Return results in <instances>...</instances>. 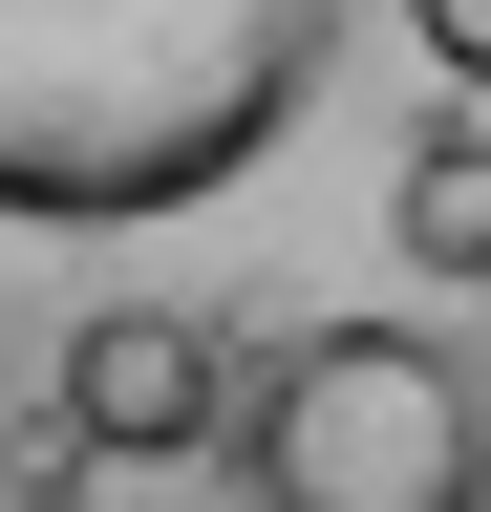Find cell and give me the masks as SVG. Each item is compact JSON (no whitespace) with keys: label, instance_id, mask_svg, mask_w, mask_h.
Wrapping results in <instances>:
<instances>
[{"label":"cell","instance_id":"1","mask_svg":"<svg viewBox=\"0 0 491 512\" xmlns=\"http://www.w3.org/2000/svg\"><path fill=\"white\" fill-rule=\"evenodd\" d=\"M342 0H0V214L150 235L321 107Z\"/></svg>","mask_w":491,"mask_h":512},{"label":"cell","instance_id":"2","mask_svg":"<svg viewBox=\"0 0 491 512\" xmlns=\"http://www.w3.org/2000/svg\"><path fill=\"white\" fill-rule=\"evenodd\" d=\"M257 512H491V384L427 320H321L257 384Z\"/></svg>","mask_w":491,"mask_h":512},{"label":"cell","instance_id":"3","mask_svg":"<svg viewBox=\"0 0 491 512\" xmlns=\"http://www.w3.org/2000/svg\"><path fill=\"white\" fill-rule=\"evenodd\" d=\"M235 406V342L193 299H107L86 342H65V448H107V470H171V448H214Z\"/></svg>","mask_w":491,"mask_h":512},{"label":"cell","instance_id":"4","mask_svg":"<svg viewBox=\"0 0 491 512\" xmlns=\"http://www.w3.org/2000/svg\"><path fill=\"white\" fill-rule=\"evenodd\" d=\"M385 235H406V278H491V128H427L406 192H385Z\"/></svg>","mask_w":491,"mask_h":512},{"label":"cell","instance_id":"5","mask_svg":"<svg viewBox=\"0 0 491 512\" xmlns=\"http://www.w3.org/2000/svg\"><path fill=\"white\" fill-rule=\"evenodd\" d=\"M427 22V64H449V86H491V0H406Z\"/></svg>","mask_w":491,"mask_h":512},{"label":"cell","instance_id":"6","mask_svg":"<svg viewBox=\"0 0 491 512\" xmlns=\"http://www.w3.org/2000/svg\"><path fill=\"white\" fill-rule=\"evenodd\" d=\"M22 512H65V491H22Z\"/></svg>","mask_w":491,"mask_h":512}]
</instances>
